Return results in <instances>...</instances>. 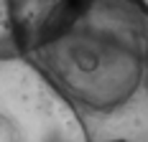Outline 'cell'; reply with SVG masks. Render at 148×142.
I'll list each match as a JSON object with an SVG mask.
<instances>
[{"label": "cell", "instance_id": "cell-1", "mask_svg": "<svg viewBox=\"0 0 148 142\" xmlns=\"http://www.w3.org/2000/svg\"><path fill=\"white\" fill-rule=\"evenodd\" d=\"M21 56L72 107L87 142H148L146 0H74Z\"/></svg>", "mask_w": 148, "mask_h": 142}, {"label": "cell", "instance_id": "cell-2", "mask_svg": "<svg viewBox=\"0 0 148 142\" xmlns=\"http://www.w3.org/2000/svg\"><path fill=\"white\" fill-rule=\"evenodd\" d=\"M0 142H87L72 107L23 56L0 58Z\"/></svg>", "mask_w": 148, "mask_h": 142}, {"label": "cell", "instance_id": "cell-3", "mask_svg": "<svg viewBox=\"0 0 148 142\" xmlns=\"http://www.w3.org/2000/svg\"><path fill=\"white\" fill-rule=\"evenodd\" d=\"M74 0H0V58L21 56L56 15Z\"/></svg>", "mask_w": 148, "mask_h": 142}]
</instances>
